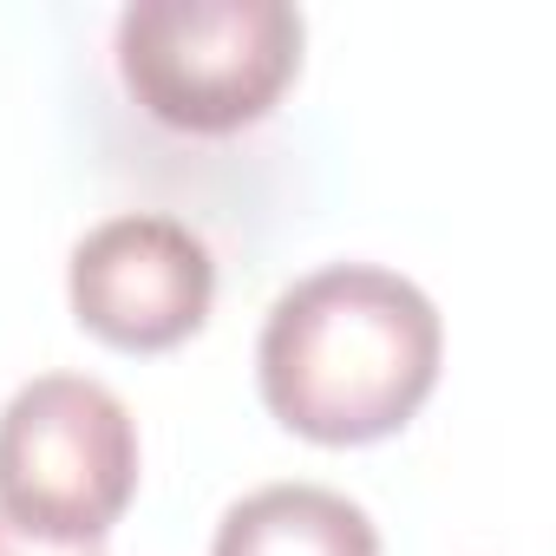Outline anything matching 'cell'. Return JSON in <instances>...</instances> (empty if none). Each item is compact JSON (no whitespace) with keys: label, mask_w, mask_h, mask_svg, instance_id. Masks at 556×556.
Segmentation results:
<instances>
[{"label":"cell","mask_w":556,"mask_h":556,"mask_svg":"<svg viewBox=\"0 0 556 556\" xmlns=\"http://www.w3.org/2000/svg\"><path fill=\"white\" fill-rule=\"evenodd\" d=\"M210 556H380V530L348 491L262 484L223 510Z\"/></svg>","instance_id":"5b68a950"},{"label":"cell","mask_w":556,"mask_h":556,"mask_svg":"<svg viewBox=\"0 0 556 556\" xmlns=\"http://www.w3.org/2000/svg\"><path fill=\"white\" fill-rule=\"evenodd\" d=\"M0 556H105V549L99 543H53V536H34V530L0 517Z\"/></svg>","instance_id":"8992f818"},{"label":"cell","mask_w":556,"mask_h":556,"mask_svg":"<svg viewBox=\"0 0 556 556\" xmlns=\"http://www.w3.org/2000/svg\"><path fill=\"white\" fill-rule=\"evenodd\" d=\"M439 361L432 295L380 262H328L289 282L255 341L262 406L315 445L393 439L432 400Z\"/></svg>","instance_id":"6da1fadb"},{"label":"cell","mask_w":556,"mask_h":556,"mask_svg":"<svg viewBox=\"0 0 556 556\" xmlns=\"http://www.w3.org/2000/svg\"><path fill=\"white\" fill-rule=\"evenodd\" d=\"M302 14L289 0H131L118 14V79L138 112L184 138L262 125L302 73Z\"/></svg>","instance_id":"7a4b0ae2"},{"label":"cell","mask_w":556,"mask_h":556,"mask_svg":"<svg viewBox=\"0 0 556 556\" xmlns=\"http://www.w3.org/2000/svg\"><path fill=\"white\" fill-rule=\"evenodd\" d=\"M66 295L92 341L118 354H170L210 321L216 255L190 223L164 210H125L73 242Z\"/></svg>","instance_id":"277c9868"},{"label":"cell","mask_w":556,"mask_h":556,"mask_svg":"<svg viewBox=\"0 0 556 556\" xmlns=\"http://www.w3.org/2000/svg\"><path fill=\"white\" fill-rule=\"evenodd\" d=\"M138 497L131 406L86 374H40L0 406V517L53 536L99 543Z\"/></svg>","instance_id":"3957f363"}]
</instances>
